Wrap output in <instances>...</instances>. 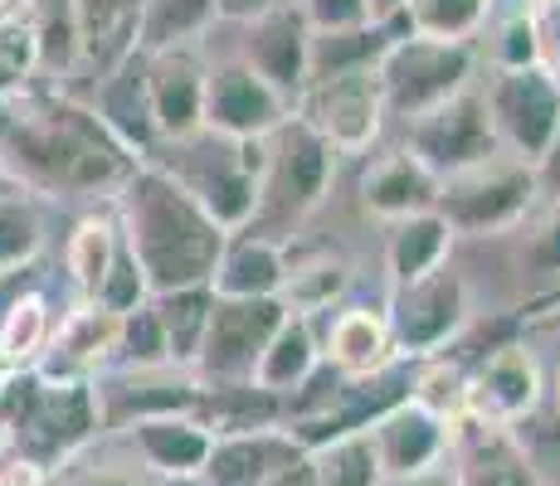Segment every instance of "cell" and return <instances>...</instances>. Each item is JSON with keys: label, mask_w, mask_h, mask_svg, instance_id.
I'll return each instance as SVG.
<instances>
[{"label": "cell", "mask_w": 560, "mask_h": 486, "mask_svg": "<svg viewBox=\"0 0 560 486\" xmlns=\"http://www.w3.org/2000/svg\"><path fill=\"white\" fill-rule=\"evenodd\" d=\"M142 161L132 156L98 112L69 97L10 93L0 103V170L35 190H122Z\"/></svg>", "instance_id": "obj_1"}, {"label": "cell", "mask_w": 560, "mask_h": 486, "mask_svg": "<svg viewBox=\"0 0 560 486\" xmlns=\"http://www.w3.org/2000/svg\"><path fill=\"white\" fill-rule=\"evenodd\" d=\"M117 229L132 248L147 292L205 287L224 253V234L156 161H142L117 190Z\"/></svg>", "instance_id": "obj_2"}, {"label": "cell", "mask_w": 560, "mask_h": 486, "mask_svg": "<svg viewBox=\"0 0 560 486\" xmlns=\"http://www.w3.org/2000/svg\"><path fill=\"white\" fill-rule=\"evenodd\" d=\"M472 79V45H439L424 35H395L385 54L375 59V83H381L385 117L400 122H419L434 107L454 103L458 93H468Z\"/></svg>", "instance_id": "obj_3"}, {"label": "cell", "mask_w": 560, "mask_h": 486, "mask_svg": "<svg viewBox=\"0 0 560 486\" xmlns=\"http://www.w3.org/2000/svg\"><path fill=\"white\" fill-rule=\"evenodd\" d=\"M171 146H176V161L161 170L210 214L214 229H220L224 239L249 229L254 214H258V180L244 170L240 142L214 137V132H196V137L171 142Z\"/></svg>", "instance_id": "obj_4"}, {"label": "cell", "mask_w": 560, "mask_h": 486, "mask_svg": "<svg viewBox=\"0 0 560 486\" xmlns=\"http://www.w3.org/2000/svg\"><path fill=\"white\" fill-rule=\"evenodd\" d=\"M536 204V170L526 161L498 151L482 166H468L458 176L439 180L434 214L454 234H498L512 229L526 210Z\"/></svg>", "instance_id": "obj_5"}, {"label": "cell", "mask_w": 560, "mask_h": 486, "mask_svg": "<svg viewBox=\"0 0 560 486\" xmlns=\"http://www.w3.org/2000/svg\"><path fill=\"white\" fill-rule=\"evenodd\" d=\"M293 117L322 137L337 156H361L375 146L385 127V103L381 83L371 69H341V73H317L307 79V88L298 93Z\"/></svg>", "instance_id": "obj_6"}, {"label": "cell", "mask_w": 560, "mask_h": 486, "mask_svg": "<svg viewBox=\"0 0 560 486\" xmlns=\"http://www.w3.org/2000/svg\"><path fill=\"white\" fill-rule=\"evenodd\" d=\"M264 146H268V161H264V176H258V214L303 220L307 210H317L331 186L337 151L322 142L312 127L298 122V117H288Z\"/></svg>", "instance_id": "obj_7"}, {"label": "cell", "mask_w": 560, "mask_h": 486, "mask_svg": "<svg viewBox=\"0 0 560 486\" xmlns=\"http://www.w3.org/2000/svg\"><path fill=\"white\" fill-rule=\"evenodd\" d=\"M283 301L264 297V301H230V297H214L210 307V327H205L200 355L190 370L200 375L210 389L220 384H249L254 380V365L264 355V345L273 341V331L283 327Z\"/></svg>", "instance_id": "obj_8"}, {"label": "cell", "mask_w": 560, "mask_h": 486, "mask_svg": "<svg viewBox=\"0 0 560 486\" xmlns=\"http://www.w3.org/2000/svg\"><path fill=\"white\" fill-rule=\"evenodd\" d=\"M482 103H488L502 151L526 166H536L560 142V88L541 69H498Z\"/></svg>", "instance_id": "obj_9"}, {"label": "cell", "mask_w": 560, "mask_h": 486, "mask_svg": "<svg viewBox=\"0 0 560 486\" xmlns=\"http://www.w3.org/2000/svg\"><path fill=\"white\" fill-rule=\"evenodd\" d=\"M405 132H409L405 151L434 180H448L468 166H482V161H492L502 151L498 127H492V117H488V103L472 88L458 93L454 103L434 107V112L419 117V122H409Z\"/></svg>", "instance_id": "obj_10"}, {"label": "cell", "mask_w": 560, "mask_h": 486, "mask_svg": "<svg viewBox=\"0 0 560 486\" xmlns=\"http://www.w3.org/2000/svg\"><path fill=\"white\" fill-rule=\"evenodd\" d=\"M293 117L283 103L244 59L205 63V112L200 132L230 137V142H264Z\"/></svg>", "instance_id": "obj_11"}, {"label": "cell", "mask_w": 560, "mask_h": 486, "mask_svg": "<svg viewBox=\"0 0 560 486\" xmlns=\"http://www.w3.org/2000/svg\"><path fill=\"white\" fill-rule=\"evenodd\" d=\"M541 394H546L541 360L526 345L508 341L463 375V418L492 428H516L526 414H536Z\"/></svg>", "instance_id": "obj_12"}, {"label": "cell", "mask_w": 560, "mask_h": 486, "mask_svg": "<svg viewBox=\"0 0 560 486\" xmlns=\"http://www.w3.org/2000/svg\"><path fill=\"white\" fill-rule=\"evenodd\" d=\"M463 307H468V297H463V277L454 268H434L415 283H400L390 292V311H385L395 355L439 351L463 327Z\"/></svg>", "instance_id": "obj_13"}, {"label": "cell", "mask_w": 560, "mask_h": 486, "mask_svg": "<svg viewBox=\"0 0 560 486\" xmlns=\"http://www.w3.org/2000/svg\"><path fill=\"white\" fill-rule=\"evenodd\" d=\"M244 29H249V39H244L240 59L293 107L298 93H303L312 79V29H307L303 10H298V0L293 5L283 0V5H273L268 15H258L254 25H244Z\"/></svg>", "instance_id": "obj_14"}, {"label": "cell", "mask_w": 560, "mask_h": 486, "mask_svg": "<svg viewBox=\"0 0 560 486\" xmlns=\"http://www.w3.org/2000/svg\"><path fill=\"white\" fill-rule=\"evenodd\" d=\"M365 438H371V448H375L381 482L424 477L448 452V424L439 414H429V408H419L415 399H405V404L385 408L381 418H371Z\"/></svg>", "instance_id": "obj_15"}, {"label": "cell", "mask_w": 560, "mask_h": 486, "mask_svg": "<svg viewBox=\"0 0 560 486\" xmlns=\"http://www.w3.org/2000/svg\"><path fill=\"white\" fill-rule=\"evenodd\" d=\"M147 59V103H152L156 142H186L200 132L205 112V59L196 49H161Z\"/></svg>", "instance_id": "obj_16"}, {"label": "cell", "mask_w": 560, "mask_h": 486, "mask_svg": "<svg viewBox=\"0 0 560 486\" xmlns=\"http://www.w3.org/2000/svg\"><path fill=\"white\" fill-rule=\"evenodd\" d=\"M448 452H454V486H541L512 428L454 418L448 424Z\"/></svg>", "instance_id": "obj_17"}, {"label": "cell", "mask_w": 560, "mask_h": 486, "mask_svg": "<svg viewBox=\"0 0 560 486\" xmlns=\"http://www.w3.org/2000/svg\"><path fill=\"white\" fill-rule=\"evenodd\" d=\"M303 442L288 428H254V434H230L210 442V458L200 467V486H268L283 467L303 458Z\"/></svg>", "instance_id": "obj_18"}, {"label": "cell", "mask_w": 560, "mask_h": 486, "mask_svg": "<svg viewBox=\"0 0 560 486\" xmlns=\"http://www.w3.org/2000/svg\"><path fill=\"white\" fill-rule=\"evenodd\" d=\"M322 360L347 380H365V375L395 365V341L385 327V311L371 307H341L327 317V331L317 336Z\"/></svg>", "instance_id": "obj_19"}, {"label": "cell", "mask_w": 560, "mask_h": 486, "mask_svg": "<svg viewBox=\"0 0 560 486\" xmlns=\"http://www.w3.org/2000/svg\"><path fill=\"white\" fill-rule=\"evenodd\" d=\"M132 434V448L156 477L171 482H196L205 458H210V428L200 424L196 414H156L142 418V424L127 428Z\"/></svg>", "instance_id": "obj_20"}, {"label": "cell", "mask_w": 560, "mask_h": 486, "mask_svg": "<svg viewBox=\"0 0 560 486\" xmlns=\"http://www.w3.org/2000/svg\"><path fill=\"white\" fill-rule=\"evenodd\" d=\"M98 122L117 137L137 161L152 156L156 146V127H152V103H147V59L142 49L122 54V63L113 69V79L98 88Z\"/></svg>", "instance_id": "obj_21"}, {"label": "cell", "mask_w": 560, "mask_h": 486, "mask_svg": "<svg viewBox=\"0 0 560 486\" xmlns=\"http://www.w3.org/2000/svg\"><path fill=\"white\" fill-rule=\"evenodd\" d=\"M434 200H439V180L429 176L405 146L371 161V170L361 176V204L390 224L409 220V214H429Z\"/></svg>", "instance_id": "obj_22"}, {"label": "cell", "mask_w": 560, "mask_h": 486, "mask_svg": "<svg viewBox=\"0 0 560 486\" xmlns=\"http://www.w3.org/2000/svg\"><path fill=\"white\" fill-rule=\"evenodd\" d=\"M288 277V258L273 239H224V253L210 273V292L214 297H230V301H264L278 297Z\"/></svg>", "instance_id": "obj_23"}, {"label": "cell", "mask_w": 560, "mask_h": 486, "mask_svg": "<svg viewBox=\"0 0 560 486\" xmlns=\"http://www.w3.org/2000/svg\"><path fill=\"white\" fill-rule=\"evenodd\" d=\"M322 365V345H317V321L307 317H283V327L273 331V341L264 345L254 365V389L264 394L283 399V394H298L307 384V375Z\"/></svg>", "instance_id": "obj_24"}, {"label": "cell", "mask_w": 560, "mask_h": 486, "mask_svg": "<svg viewBox=\"0 0 560 486\" xmlns=\"http://www.w3.org/2000/svg\"><path fill=\"white\" fill-rule=\"evenodd\" d=\"M54 331V307L45 292H15V297L0 307V370L15 375V370H35L45 360Z\"/></svg>", "instance_id": "obj_25"}, {"label": "cell", "mask_w": 560, "mask_h": 486, "mask_svg": "<svg viewBox=\"0 0 560 486\" xmlns=\"http://www.w3.org/2000/svg\"><path fill=\"white\" fill-rule=\"evenodd\" d=\"M448 248H454V229L429 214H409L390 229V244H385V268H390V283H415V277L434 273V268H448Z\"/></svg>", "instance_id": "obj_26"}, {"label": "cell", "mask_w": 560, "mask_h": 486, "mask_svg": "<svg viewBox=\"0 0 560 486\" xmlns=\"http://www.w3.org/2000/svg\"><path fill=\"white\" fill-rule=\"evenodd\" d=\"M152 307H156V321H161V336H166L171 365L190 370L196 355H200L205 327H210V307H214L210 283L205 287H180V292H161V297H152Z\"/></svg>", "instance_id": "obj_27"}, {"label": "cell", "mask_w": 560, "mask_h": 486, "mask_svg": "<svg viewBox=\"0 0 560 486\" xmlns=\"http://www.w3.org/2000/svg\"><path fill=\"white\" fill-rule=\"evenodd\" d=\"M347 258L341 253H312L303 263H288V277H283V292H278V301H283L288 317H307L317 321L322 311H331V301L347 292Z\"/></svg>", "instance_id": "obj_28"}, {"label": "cell", "mask_w": 560, "mask_h": 486, "mask_svg": "<svg viewBox=\"0 0 560 486\" xmlns=\"http://www.w3.org/2000/svg\"><path fill=\"white\" fill-rule=\"evenodd\" d=\"M113 248H117V220L89 214V220L73 224L69 244H63V273H69L79 307H89V301L98 297L103 273H107V263H113Z\"/></svg>", "instance_id": "obj_29"}, {"label": "cell", "mask_w": 560, "mask_h": 486, "mask_svg": "<svg viewBox=\"0 0 560 486\" xmlns=\"http://www.w3.org/2000/svg\"><path fill=\"white\" fill-rule=\"evenodd\" d=\"M492 0H405L400 25L409 35L439 39V45H472L478 29L492 20Z\"/></svg>", "instance_id": "obj_30"}, {"label": "cell", "mask_w": 560, "mask_h": 486, "mask_svg": "<svg viewBox=\"0 0 560 486\" xmlns=\"http://www.w3.org/2000/svg\"><path fill=\"white\" fill-rule=\"evenodd\" d=\"M214 20V0H137V49H180Z\"/></svg>", "instance_id": "obj_31"}, {"label": "cell", "mask_w": 560, "mask_h": 486, "mask_svg": "<svg viewBox=\"0 0 560 486\" xmlns=\"http://www.w3.org/2000/svg\"><path fill=\"white\" fill-rule=\"evenodd\" d=\"M307 467H312V486H385L365 428L307 448Z\"/></svg>", "instance_id": "obj_32"}, {"label": "cell", "mask_w": 560, "mask_h": 486, "mask_svg": "<svg viewBox=\"0 0 560 486\" xmlns=\"http://www.w3.org/2000/svg\"><path fill=\"white\" fill-rule=\"evenodd\" d=\"M113 355L127 365V370H166L171 365L166 336H161V321H156L152 301H142V307L117 317V351Z\"/></svg>", "instance_id": "obj_33"}, {"label": "cell", "mask_w": 560, "mask_h": 486, "mask_svg": "<svg viewBox=\"0 0 560 486\" xmlns=\"http://www.w3.org/2000/svg\"><path fill=\"white\" fill-rule=\"evenodd\" d=\"M39 244H45V229H39V214L30 210V200L0 194V277L35 263Z\"/></svg>", "instance_id": "obj_34"}, {"label": "cell", "mask_w": 560, "mask_h": 486, "mask_svg": "<svg viewBox=\"0 0 560 486\" xmlns=\"http://www.w3.org/2000/svg\"><path fill=\"white\" fill-rule=\"evenodd\" d=\"M142 301H152V292H147V277H142V268H137L132 248L122 244V229H117L113 263H107L103 287H98V297H93L89 307H103V311H113V317H122V311L142 307Z\"/></svg>", "instance_id": "obj_35"}, {"label": "cell", "mask_w": 560, "mask_h": 486, "mask_svg": "<svg viewBox=\"0 0 560 486\" xmlns=\"http://www.w3.org/2000/svg\"><path fill=\"white\" fill-rule=\"evenodd\" d=\"M492 59H498V69H536V39H532V15H526V5L502 15Z\"/></svg>", "instance_id": "obj_36"}, {"label": "cell", "mask_w": 560, "mask_h": 486, "mask_svg": "<svg viewBox=\"0 0 560 486\" xmlns=\"http://www.w3.org/2000/svg\"><path fill=\"white\" fill-rule=\"evenodd\" d=\"M526 15H532L536 69L560 88V0H536V5H526Z\"/></svg>", "instance_id": "obj_37"}, {"label": "cell", "mask_w": 560, "mask_h": 486, "mask_svg": "<svg viewBox=\"0 0 560 486\" xmlns=\"http://www.w3.org/2000/svg\"><path fill=\"white\" fill-rule=\"evenodd\" d=\"M312 35H341V29H361L365 20V0H298Z\"/></svg>", "instance_id": "obj_38"}, {"label": "cell", "mask_w": 560, "mask_h": 486, "mask_svg": "<svg viewBox=\"0 0 560 486\" xmlns=\"http://www.w3.org/2000/svg\"><path fill=\"white\" fill-rule=\"evenodd\" d=\"M49 486H152L142 477H132V472H113V467H79V462H69V472H54Z\"/></svg>", "instance_id": "obj_39"}, {"label": "cell", "mask_w": 560, "mask_h": 486, "mask_svg": "<svg viewBox=\"0 0 560 486\" xmlns=\"http://www.w3.org/2000/svg\"><path fill=\"white\" fill-rule=\"evenodd\" d=\"M273 5H283V0H214V20H224V25H254Z\"/></svg>", "instance_id": "obj_40"}, {"label": "cell", "mask_w": 560, "mask_h": 486, "mask_svg": "<svg viewBox=\"0 0 560 486\" xmlns=\"http://www.w3.org/2000/svg\"><path fill=\"white\" fill-rule=\"evenodd\" d=\"M532 170H536V194H551V204H556L560 200V142L546 151Z\"/></svg>", "instance_id": "obj_41"}, {"label": "cell", "mask_w": 560, "mask_h": 486, "mask_svg": "<svg viewBox=\"0 0 560 486\" xmlns=\"http://www.w3.org/2000/svg\"><path fill=\"white\" fill-rule=\"evenodd\" d=\"M35 0H0V25H35Z\"/></svg>", "instance_id": "obj_42"}, {"label": "cell", "mask_w": 560, "mask_h": 486, "mask_svg": "<svg viewBox=\"0 0 560 486\" xmlns=\"http://www.w3.org/2000/svg\"><path fill=\"white\" fill-rule=\"evenodd\" d=\"M405 0H365V20L371 25H400Z\"/></svg>", "instance_id": "obj_43"}, {"label": "cell", "mask_w": 560, "mask_h": 486, "mask_svg": "<svg viewBox=\"0 0 560 486\" xmlns=\"http://www.w3.org/2000/svg\"><path fill=\"white\" fill-rule=\"evenodd\" d=\"M385 486H454V477H439V467H434V472H424V477H409V482H385Z\"/></svg>", "instance_id": "obj_44"}, {"label": "cell", "mask_w": 560, "mask_h": 486, "mask_svg": "<svg viewBox=\"0 0 560 486\" xmlns=\"http://www.w3.org/2000/svg\"><path fill=\"white\" fill-rule=\"evenodd\" d=\"M5 448H10V428H5V418H0V458H5Z\"/></svg>", "instance_id": "obj_45"}, {"label": "cell", "mask_w": 560, "mask_h": 486, "mask_svg": "<svg viewBox=\"0 0 560 486\" xmlns=\"http://www.w3.org/2000/svg\"><path fill=\"white\" fill-rule=\"evenodd\" d=\"M551 404H556V418H560V370H556V384H551Z\"/></svg>", "instance_id": "obj_46"}, {"label": "cell", "mask_w": 560, "mask_h": 486, "mask_svg": "<svg viewBox=\"0 0 560 486\" xmlns=\"http://www.w3.org/2000/svg\"><path fill=\"white\" fill-rule=\"evenodd\" d=\"M0 389H5V370H0Z\"/></svg>", "instance_id": "obj_47"}, {"label": "cell", "mask_w": 560, "mask_h": 486, "mask_svg": "<svg viewBox=\"0 0 560 486\" xmlns=\"http://www.w3.org/2000/svg\"><path fill=\"white\" fill-rule=\"evenodd\" d=\"M526 5H536V0H526Z\"/></svg>", "instance_id": "obj_48"}]
</instances>
